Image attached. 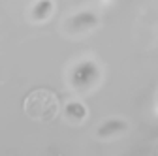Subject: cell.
Returning a JSON list of instances; mask_svg holds the SVG:
<instances>
[{
	"mask_svg": "<svg viewBox=\"0 0 158 156\" xmlns=\"http://www.w3.org/2000/svg\"><path fill=\"white\" fill-rule=\"evenodd\" d=\"M25 111L36 121H51L58 111V102L53 92L45 88H38L32 94H28L25 102Z\"/></svg>",
	"mask_w": 158,
	"mask_h": 156,
	"instance_id": "1",
	"label": "cell"
}]
</instances>
